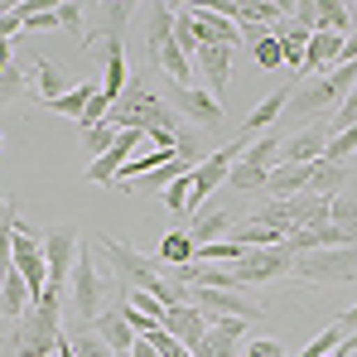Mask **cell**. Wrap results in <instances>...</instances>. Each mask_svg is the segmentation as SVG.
Returning a JSON list of instances; mask_svg holds the SVG:
<instances>
[{"label": "cell", "mask_w": 357, "mask_h": 357, "mask_svg": "<svg viewBox=\"0 0 357 357\" xmlns=\"http://www.w3.org/2000/svg\"><path fill=\"white\" fill-rule=\"evenodd\" d=\"M97 246L107 251V261L116 266V295H130V290H145V295H155L165 309H174V304H188V290L169 280V271L155 261V256H140L130 241L121 237H97Z\"/></svg>", "instance_id": "obj_1"}, {"label": "cell", "mask_w": 357, "mask_h": 357, "mask_svg": "<svg viewBox=\"0 0 357 357\" xmlns=\"http://www.w3.org/2000/svg\"><path fill=\"white\" fill-rule=\"evenodd\" d=\"M102 309H107V275H102L97 256H92L87 241H82V256H77V266H73V275H68V290H63V333L92 328V324L102 319Z\"/></svg>", "instance_id": "obj_2"}, {"label": "cell", "mask_w": 357, "mask_h": 357, "mask_svg": "<svg viewBox=\"0 0 357 357\" xmlns=\"http://www.w3.org/2000/svg\"><path fill=\"white\" fill-rule=\"evenodd\" d=\"M15 357H49L59 353L63 343V295L59 290H44V295L29 304V314L15 324Z\"/></svg>", "instance_id": "obj_3"}, {"label": "cell", "mask_w": 357, "mask_h": 357, "mask_svg": "<svg viewBox=\"0 0 357 357\" xmlns=\"http://www.w3.org/2000/svg\"><path fill=\"white\" fill-rule=\"evenodd\" d=\"M290 275L304 285H348V280H357V241L333 246V251H304V256H295Z\"/></svg>", "instance_id": "obj_4"}, {"label": "cell", "mask_w": 357, "mask_h": 357, "mask_svg": "<svg viewBox=\"0 0 357 357\" xmlns=\"http://www.w3.org/2000/svg\"><path fill=\"white\" fill-rule=\"evenodd\" d=\"M290 271H295V251H290L285 241H275V246H251L237 266H232V280H237V290H246V285L285 280Z\"/></svg>", "instance_id": "obj_5"}, {"label": "cell", "mask_w": 357, "mask_h": 357, "mask_svg": "<svg viewBox=\"0 0 357 357\" xmlns=\"http://www.w3.org/2000/svg\"><path fill=\"white\" fill-rule=\"evenodd\" d=\"M246 145H251V140H241V135H237V140L218 145V150L193 169V198H188V213H203V198L218 193V188H227V174L237 169V160L246 155Z\"/></svg>", "instance_id": "obj_6"}, {"label": "cell", "mask_w": 357, "mask_h": 357, "mask_svg": "<svg viewBox=\"0 0 357 357\" xmlns=\"http://www.w3.org/2000/svg\"><path fill=\"white\" fill-rule=\"evenodd\" d=\"M44 256H49V290H68V275H73V266H77V256H82V237H77V227H49L44 232Z\"/></svg>", "instance_id": "obj_7"}, {"label": "cell", "mask_w": 357, "mask_h": 357, "mask_svg": "<svg viewBox=\"0 0 357 357\" xmlns=\"http://www.w3.org/2000/svg\"><path fill=\"white\" fill-rule=\"evenodd\" d=\"M169 107H174L183 121H193L198 130H208V135L222 126V102L208 97L203 87H169Z\"/></svg>", "instance_id": "obj_8"}, {"label": "cell", "mask_w": 357, "mask_h": 357, "mask_svg": "<svg viewBox=\"0 0 357 357\" xmlns=\"http://www.w3.org/2000/svg\"><path fill=\"white\" fill-rule=\"evenodd\" d=\"M328 140H333V126H328V121L299 126L295 135L285 140V150H280V165H319L324 150H328Z\"/></svg>", "instance_id": "obj_9"}, {"label": "cell", "mask_w": 357, "mask_h": 357, "mask_svg": "<svg viewBox=\"0 0 357 357\" xmlns=\"http://www.w3.org/2000/svg\"><path fill=\"white\" fill-rule=\"evenodd\" d=\"M241 333H246L241 319H213V328H208L188 353L193 357H241V343H246Z\"/></svg>", "instance_id": "obj_10"}, {"label": "cell", "mask_w": 357, "mask_h": 357, "mask_svg": "<svg viewBox=\"0 0 357 357\" xmlns=\"http://www.w3.org/2000/svg\"><path fill=\"white\" fill-rule=\"evenodd\" d=\"M237 227V208H208V213H193V222L183 227L193 246H213V241H227Z\"/></svg>", "instance_id": "obj_11"}, {"label": "cell", "mask_w": 357, "mask_h": 357, "mask_svg": "<svg viewBox=\"0 0 357 357\" xmlns=\"http://www.w3.org/2000/svg\"><path fill=\"white\" fill-rule=\"evenodd\" d=\"M208 328H213V319H208L203 309H193V304H174V309H165V333L178 338L183 348H193Z\"/></svg>", "instance_id": "obj_12"}, {"label": "cell", "mask_w": 357, "mask_h": 357, "mask_svg": "<svg viewBox=\"0 0 357 357\" xmlns=\"http://www.w3.org/2000/svg\"><path fill=\"white\" fill-rule=\"evenodd\" d=\"M232 54H237V49H218V44H203V49H198L193 73H203L208 97H222V87H227V77H232Z\"/></svg>", "instance_id": "obj_13"}, {"label": "cell", "mask_w": 357, "mask_h": 357, "mask_svg": "<svg viewBox=\"0 0 357 357\" xmlns=\"http://www.w3.org/2000/svg\"><path fill=\"white\" fill-rule=\"evenodd\" d=\"M188 10H193V29H198L203 44H218V49H237L241 44V29L232 20H222L218 10H208V5H188Z\"/></svg>", "instance_id": "obj_14"}, {"label": "cell", "mask_w": 357, "mask_h": 357, "mask_svg": "<svg viewBox=\"0 0 357 357\" xmlns=\"http://www.w3.org/2000/svg\"><path fill=\"white\" fill-rule=\"evenodd\" d=\"M92 328H97V338H102L112 353H130V348H135V328L126 324V314H121V299L102 309V319H97Z\"/></svg>", "instance_id": "obj_15"}, {"label": "cell", "mask_w": 357, "mask_h": 357, "mask_svg": "<svg viewBox=\"0 0 357 357\" xmlns=\"http://www.w3.org/2000/svg\"><path fill=\"white\" fill-rule=\"evenodd\" d=\"M290 92H295V87H280V92H271V97H266V102H261L251 116L241 121V140H256V135H266L275 121L285 116V107H290Z\"/></svg>", "instance_id": "obj_16"}, {"label": "cell", "mask_w": 357, "mask_h": 357, "mask_svg": "<svg viewBox=\"0 0 357 357\" xmlns=\"http://www.w3.org/2000/svg\"><path fill=\"white\" fill-rule=\"evenodd\" d=\"M102 44H107V68H102V92H107V97H112V107H116V97L126 92V87H130V82H126V73H130V68H126V39H121V34H107Z\"/></svg>", "instance_id": "obj_17"}, {"label": "cell", "mask_w": 357, "mask_h": 357, "mask_svg": "<svg viewBox=\"0 0 357 357\" xmlns=\"http://www.w3.org/2000/svg\"><path fill=\"white\" fill-rule=\"evenodd\" d=\"M29 304H34V295H29L24 275H20V271H5V275H0V319L20 324V319L29 314Z\"/></svg>", "instance_id": "obj_18"}, {"label": "cell", "mask_w": 357, "mask_h": 357, "mask_svg": "<svg viewBox=\"0 0 357 357\" xmlns=\"http://www.w3.org/2000/svg\"><path fill=\"white\" fill-rule=\"evenodd\" d=\"M309 174H314V165H275L271 178H266V193L275 203H285V198H295V193L309 188Z\"/></svg>", "instance_id": "obj_19"}, {"label": "cell", "mask_w": 357, "mask_h": 357, "mask_svg": "<svg viewBox=\"0 0 357 357\" xmlns=\"http://www.w3.org/2000/svg\"><path fill=\"white\" fill-rule=\"evenodd\" d=\"M174 20H178L174 5H150V10H145V24H150V29H145V49H150V54H160V49L174 39Z\"/></svg>", "instance_id": "obj_20"}, {"label": "cell", "mask_w": 357, "mask_h": 357, "mask_svg": "<svg viewBox=\"0 0 357 357\" xmlns=\"http://www.w3.org/2000/svg\"><path fill=\"white\" fill-rule=\"evenodd\" d=\"M348 183H353L348 165H328V160H319V165H314V174H309V188H304V193H319V198H338V193H343Z\"/></svg>", "instance_id": "obj_21"}, {"label": "cell", "mask_w": 357, "mask_h": 357, "mask_svg": "<svg viewBox=\"0 0 357 357\" xmlns=\"http://www.w3.org/2000/svg\"><path fill=\"white\" fill-rule=\"evenodd\" d=\"M314 29H328V34H353V5L343 0H314Z\"/></svg>", "instance_id": "obj_22"}, {"label": "cell", "mask_w": 357, "mask_h": 357, "mask_svg": "<svg viewBox=\"0 0 357 357\" xmlns=\"http://www.w3.org/2000/svg\"><path fill=\"white\" fill-rule=\"evenodd\" d=\"M193 256H198V246H193V237H188L183 227H178V232H169V237L160 241V251H155V261H160L165 271H178V266H188Z\"/></svg>", "instance_id": "obj_23"}, {"label": "cell", "mask_w": 357, "mask_h": 357, "mask_svg": "<svg viewBox=\"0 0 357 357\" xmlns=\"http://www.w3.org/2000/svg\"><path fill=\"white\" fill-rule=\"evenodd\" d=\"M97 87H102V82H82V87H68V92H63V97L54 102V107H49V112H59V116H77V121H82L87 102L97 97Z\"/></svg>", "instance_id": "obj_24"}, {"label": "cell", "mask_w": 357, "mask_h": 357, "mask_svg": "<svg viewBox=\"0 0 357 357\" xmlns=\"http://www.w3.org/2000/svg\"><path fill=\"white\" fill-rule=\"evenodd\" d=\"M34 87H39V97H44L49 107H54L63 92H68V87H63V73L49 59H34Z\"/></svg>", "instance_id": "obj_25"}, {"label": "cell", "mask_w": 357, "mask_h": 357, "mask_svg": "<svg viewBox=\"0 0 357 357\" xmlns=\"http://www.w3.org/2000/svg\"><path fill=\"white\" fill-rule=\"evenodd\" d=\"M59 29L73 34L77 49H92V34H87V10L82 5H59Z\"/></svg>", "instance_id": "obj_26"}, {"label": "cell", "mask_w": 357, "mask_h": 357, "mask_svg": "<svg viewBox=\"0 0 357 357\" xmlns=\"http://www.w3.org/2000/svg\"><path fill=\"white\" fill-rule=\"evenodd\" d=\"M251 63H256L261 73H275V68H285V49H280L275 29H271L266 39H256V44H251Z\"/></svg>", "instance_id": "obj_27"}, {"label": "cell", "mask_w": 357, "mask_h": 357, "mask_svg": "<svg viewBox=\"0 0 357 357\" xmlns=\"http://www.w3.org/2000/svg\"><path fill=\"white\" fill-rule=\"evenodd\" d=\"M174 44L183 49V59H198V49H203V39H198V29H193V10H188V5H178V20H174Z\"/></svg>", "instance_id": "obj_28"}, {"label": "cell", "mask_w": 357, "mask_h": 357, "mask_svg": "<svg viewBox=\"0 0 357 357\" xmlns=\"http://www.w3.org/2000/svg\"><path fill=\"white\" fill-rule=\"evenodd\" d=\"M112 140H116V130L102 121V126H82V150H87V165L92 160H102L107 150H112Z\"/></svg>", "instance_id": "obj_29"}, {"label": "cell", "mask_w": 357, "mask_h": 357, "mask_svg": "<svg viewBox=\"0 0 357 357\" xmlns=\"http://www.w3.org/2000/svg\"><path fill=\"white\" fill-rule=\"evenodd\" d=\"M333 222L348 227V232H357V183H348V188L333 198Z\"/></svg>", "instance_id": "obj_30"}, {"label": "cell", "mask_w": 357, "mask_h": 357, "mask_svg": "<svg viewBox=\"0 0 357 357\" xmlns=\"http://www.w3.org/2000/svg\"><path fill=\"white\" fill-rule=\"evenodd\" d=\"M68 338H73L77 357H116L112 348H107V343H102V338H97V328H73Z\"/></svg>", "instance_id": "obj_31"}, {"label": "cell", "mask_w": 357, "mask_h": 357, "mask_svg": "<svg viewBox=\"0 0 357 357\" xmlns=\"http://www.w3.org/2000/svg\"><path fill=\"white\" fill-rule=\"evenodd\" d=\"M348 155H357V126H353V130H343V135H333L328 150H324L328 165H348Z\"/></svg>", "instance_id": "obj_32"}, {"label": "cell", "mask_w": 357, "mask_h": 357, "mask_svg": "<svg viewBox=\"0 0 357 357\" xmlns=\"http://www.w3.org/2000/svg\"><path fill=\"white\" fill-rule=\"evenodd\" d=\"M188 198H193V174L174 178V183L165 188V208H169V213H188Z\"/></svg>", "instance_id": "obj_33"}, {"label": "cell", "mask_w": 357, "mask_h": 357, "mask_svg": "<svg viewBox=\"0 0 357 357\" xmlns=\"http://www.w3.org/2000/svg\"><path fill=\"white\" fill-rule=\"evenodd\" d=\"M24 92H29V82H24V73H20V68L10 63V68L0 73V102H20Z\"/></svg>", "instance_id": "obj_34"}, {"label": "cell", "mask_w": 357, "mask_h": 357, "mask_svg": "<svg viewBox=\"0 0 357 357\" xmlns=\"http://www.w3.org/2000/svg\"><path fill=\"white\" fill-rule=\"evenodd\" d=\"M145 343H150V348H155L160 357H193L188 348H183V343H178V338H169L165 328H155V333H145Z\"/></svg>", "instance_id": "obj_35"}, {"label": "cell", "mask_w": 357, "mask_h": 357, "mask_svg": "<svg viewBox=\"0 0 357 357\" xmlns=\"http://www.w3.org/2000/svg\"><path fill=\"white\" fill-rule=\"evenodd\" d=\"M241 357H295L280 338H251L246 348H241Z\"/></svg>", "instance_id": "obj_36"}, {"label": "cell", "mask_w": 357, "mask_h": 357, "mask_svg": "<svg viewBox=\"0 0 357 357\" xmlns=\"http://www.w3.org/2000/svg\"><path fill=\"white\" fill-rule=\"evenodd\" d=\"M24 29H59V5L54 10H39V15H29V24Z\"/></svg>", "instance_id": "obj_37"}, {"label": "cell", "mask_w": 357, "mask_h": 357, "mask_svg": "<svg viewBox=\"0 0 357 357\" xmlns=\"http://www.w3.org/2000/svg\"><path fill=\"white\" fill-rule=\"evenodd\" d=\"M338 328H343L348 338L357 333V304H353V309H343V314H338Z\"/></svg>", "instance_id": "obj_38"}, {"label": "cell", "mask_w": 357, "mask_h": 357, "mask_svg": "<svg viewBox=\"0 0 357 357\" xmlns=\"http://www.w3.org/2000/svg\"><path fill=\"white\" fill-rule=\"evenodd\" d=\"M15 218H20V208H15L10 198H0V222H15Z\"/></svg>", "instance_id": "obj_39"}, {"label": "cell", "mask_w": 357, "mask_h": 357, "mask_svg": "<svg viewBox=\"0 0 357 357\" xmlns=\"http://www.w3.org/2000/svg\"><path fill=\"white\" fill-rule=\"evenodd\" d=\"M130 357H160V353H155V348H150L145 338H135V348H130Z\"/></svg>", "instance_id": "obj_40"}, {"label": "cell", "mask_w": 357, "mask_h": 357, "mask_svg": "<svg viewBox=\"0 0 357 357\" xmlns=\"http://www.w3.org/2000/svg\"><path fill=\"white\" fill-rule=\"evenodd\" d=\"M10 63H15V44H0V73H5Z\"/></svg>", "instance_id": "obj_41"}, {"label": "cell", "mask_w": 357, "mask_h": 357, "mask_svg": "<svg viewBox=\"0 0 357 357\" xmlns=\"http://www.w3.org/2000/svg\"><path fill=\"white\" fill-rule=\"evenodd\" d=\"M5 10H10V5H0V15H5Z\"/></svg>", "instance_id": "obj_42"}, {"label": "cell", "mask_w": 357, "mask_h": 357, "mask_svg": "<svg viewBox=\"0 0 357 357\" xmlns=\"http://www.w3.org/2000/svg\"><path fill=\"white\" fill-rule=\"evenodd\" d=\"M116 357H130V353H116Z\"/></svg>", "instance_id": "obj_43"}, {"label": "cell", "mask_w": 357, "mask_h": 357, "mask_svg": "<svg viewBox=\"0 0 357 357\" xmlns=\"http://www.w3.org/2000/svg\"><path fill=\"white\" fill-rule=\"evenodd\" d=\"M353 15H357V5H353Z\"/></svg>", "instance_id": "obj_44"}, {"label": "cell", "mask_w": 357, "mask_h": 357, "mask_svg": "<svg viewBox=\"0 0 357 357\" xmlns=\"http://www.w3.org/2000/svg\"><path fill=\"white\" fill-rule=\"evenodd\" d=\"M333 357H338V353H333Z\"/></svg>", "instance_id": "obj_45"}]
</instances>
